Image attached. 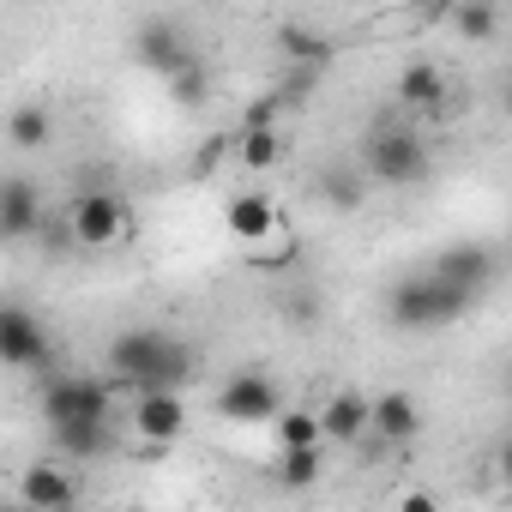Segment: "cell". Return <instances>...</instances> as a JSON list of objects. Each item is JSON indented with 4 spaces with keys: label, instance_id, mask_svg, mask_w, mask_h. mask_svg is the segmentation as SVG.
Wrapping results in <instances>:
<instances>
[{
    "label": "cell",
    "instance_id": "cell-1",
    "mask_svg": "<svg viewBox=\"0 0 512 512\" xmlns=\"http://www.w3.org/2000/svg\"><path fill=\"white\" fill-rule=\"evenodd\" d=\"M193 368H199V356L163 326H127L109 344V374L121 386H133V392H163V386L181 392L193 380Z\"/></svg>",
    "mask_w": 512,
    "mask_h": 512
},
{
    "label": "cell",
    "instance_id": "cell-2",
    "mask_svg": "<svg viewBox=\"0 0 512 512\" xmlns=\"http://www.w3.org/2000/svg\"><path fill=\"white\" fill-rule=\"evenodd\" d=\"M470 302H476L470 284H458V278L428 266V272H410V278L392 284L386 320H392V332H440V326H458L470 314Z\"/></svg>",
    "mask_w": 512,
    "mask_h": 512
},
{
    "label": "cell",
    "instance_id": "cell-3",
    "mask_svg": "<svg viewBox=\"0 0 512 512\" xmlns=\"http://www.w3.org/2000/svg\"><path fill=\"white\" fill-rule=\"evenodd\" d=\"M428 169H434V157H428L422 133L392 127V121L374 127V139H368V181H380V187H422Z\"/></svg>",
    "mask_w": 512,
    "mask_h": 512
},
{
    "label": "cell",
    "instance_id": "cell-4",
    "mask_svg": "<svg viewBox=\"0 0 512 512\" xmlns=\"http://www.w3.org/2000/svg\"><path fill=\"white\" fill-rule=\"evenodd\" d=\"M67 235H73L79 247H109V241L133 235V211H127V199H115L109 187H85V193L73 199V211H67Z\"/></svg>",
    "mask_w": 512,
    "mask_h": 512
},
{
    "label": "cell",
    "instance_id": "cell-5",
    "mask_svg": "<svg viewBox=\"0 0 512 512\" xmlns=\"http://www.w3.org/2000/svg\"><path fill=\"white\" fill-rule=\"evenodd\" d=\"M278 410H284V392L260 368H235L217 392V416H229V422H278Z\"/></svg>",
    "mask_w": 512,
    "mask_h": 512
},
{
    "label": "cell",
    "instance_id": "cell-6",
    "mask_svg": "<svg viewBox=\"0 0 512 512\" xmlns=\"http://www.w3.org/2000/svg\"><path fill=\"white\" fill-rule=\"evenodd\" d=\"M109 410H115V398H109V386H103L97 374H61V380L43 386V416H49V428H55V422H79V416H109Z\"/></svg>",
    "mask_w": 512,
    "mask_h": 512
},
{
    "label": "cell",
    "instance_id": "cell-7",
    "mask_svg": "<svg viewBox=\"0 0 512 512\" xmlns=\"http://www.w3.org/2000/svg\"><path fill=\"white\" fill-rule=\"evenodd\" d=\"M133 55H139L151 73H163V79H175L181 67H193V49H187V37H181L175 19H145L139 37H133Z\"/></svg>",
    "mask_w": 512,
    "mask_h": 512
},
{
    "label": "cell",
    "instance_id": "cell-8",
    "mask_svg": "<svg viewBox=\"0 0 512 512\" xmlns=\"http://www.w3.org/2000/svg\"><path fill=\"white\" fill-rule=\"evenodd\" d=\"M0 362H7V368H43L49 362V332L19 302L0 308Z\"/></svg>",
    "mask_w": 512,
    "mask_h": 512
},
{
    "label": "cell",
    "instance_id": "cell-9",
    "mask_svg": "<svg viewBox=\"0 0 512 512\" xmlns=\"http://www.w3.org/2000/svg\"><path fill=\"white\" fill-rule=\"evenodd\" d=\"M133 428L145 434V440H175L181 428H187V398L175 392V386H163V392H133Z\"/></svg>",
    "mask_w": 512,
    "mask_h": 512
},
{
    "label": "cell",
    "instance_id": "cell-10",
    "mask_svg": "<svg viewBox=\"0 0 512 512\" xmlns=\"http://www.w3.org/2000/svg\"><path fill=\"white\" fill-rule=\"evenodd\" d=\"M19 500H25L31 512H67V506L79 500V482H73L61 464H31V470L19 476Z\"/></svg>",
    "mask_w": 512,
    "mask_h": 512
},
{
    "label": "cell",
    "instance_id": "cell-11",
    "mask_svg": "<svg viewBox=\"0 0 512 512\" xmlns=\"http://www.w3.org/2000/svg\"><path fill=\"white\" fill-rule=\"evenodd\" d=\"M320 422H326V440L356 446V440L374 428V398H362V392H332V398L320 404Z\"/></svg>",
    "mask_w": 512,
    "mask_h": 512
},
{
    "label": "cell",
    "instance_id": "cell-12",
    "mask_svg": "<svg viewBox=\"0 0 512 512\" xmlns=\"http://www.w3.org/2000/svg\"><path fill=\"white\" fill-rule=\"evenodd\" d=\"M43 229V199H37V187L25 181V175H13L7 187H0V235L7 241H25V235H37Z\"/></svg>",
    "mask_w": 512,
    "mask_h": 512
},
{
    "label": "cell",
    "instance_id": "cell-13",
    "mask_svg": "<svg viewBox=\"0 0 512 512\" xmlns=\"http://www.w3.org/2000/svg\"><path fill=\"white\" fill-rule=\"evenodd\" d=\"M49 446L61 458H103L115 446V434H109V416H79V422H55L49 428Z\"/></svg>",
    "mask_w": 512,
    "mask_h": 512
},
{
    "label": "cell",
    "instance_id": "cell-14",
    "mask_svg": "<svg viewBox=\"0 0 512 512\" xmlns=\"http://www.w3.org/2000/svg\"><path fill=\"white\" fill-rule=\"evenodd\" d=\"M374 434H380L386 446L416 440V434H422V404H416L410 392H380V398H374Z\"/></svg>",
    "mask_w": 512,
    "mask_h": 512
},
{
    "label": "cell",
    "instance_id": "cell-15",
    "mask_svg": "<svg viewBox=\"0 0 512 512\" xmlns=\"http://www.w3.org/2000/svg\"><path fill=\"white\" fill-rule=\"evenodd\" d=\"M434 272H446V278H458V284L482 290V284L494 278V253H488L482 241H452V247H440V253H434Z\"/></svg>",
    "mask_w": 512,
    "mask_h": 512
},
{
    "label": "cell",
    "instance_id": "cell-16",
    "mask_svg": "<svg viewBox=\"0 0 512 512\" xmlns=\"http://www.w3.org/2000/svg\"><path fill=\"white\" fill-rule=\"evenodd\" d=\"M398 103L416 109V115H440V103H446L440 67H434V61H410V67L398 73Z\"/></svg>",
    "mask_w": 512,
    "mask_h": 512
},
{
    "label": "cell",
    "instance_id": "cell-17",
    "mask_svg": "<svg viewBox=\"0 0 512 512\" xmlns=\"http://www.w3.org/2000/svg\"><path fill=\"white\" fill-rule=\"evenodd\" d=\"M223 217H229V229H235L241 241H266V235L278 229V205H272L266 193H235Z\"/></svg>",
    "mask_w": 512,
    "mask_h": 512
},
{
    "label": "cell",
    "instance_id": "cell-18",
    "mask_svg": "<svg viewBox=\"0 0 512 512\" xmlns=\"http://www.w3.org/2000/svg\"><path fill=\"white\" fill-rule=\"evenodd\" d=\"M452 31L464 37V43H488L494 31H500V7L494 0H452Z\"/></svg>",
    "mask_w": 512,
    "mask_h": 512
},
{
    "label": "cell",
    "instance_id": "cell-19",
    "mask_svg": "<svg viewBox=\"0 0 512 512\" xmlns=\"http://www.w3.org/2000/svg\"><path fill=\"white\" fill-rule=\"evenodd\" d=\"M272 476H278L284 488H314V482L326 476V464H320V446H284Z\"/></svg>",
    "mask_w": 512,
    "mask_h": 512
},
{
    "label": "cell",
    "instance_id": "cell-20",
    "mask_svg": "<svg viewBox=\"0 0 512 512\" xmlns=\"http://www.w3.org/2000/svg\"><path fill=\"white\" fill-rule=\"evenodd\" d=\"M241 169H272L278 157H284V145H278V133H272V121H247L241 127Z\"/></svg>",
    "mask_w": 512,
    "mask_h": 512
},
{
    "label": "cell",
    "instance_id": "cell-21",
    "mask_svg": "<svg viewBox=\"0 0 512 512\" xmlns=\"http://www.w3.org/2000/svg\"><path fill=\"white\" fill-rule=\"evenodd\" d=\"M7 139H13L19 151H43V145H49V109H43V103H19L13 121H7Z\"/></svg>",
    "mask_w": 512,
    "mask_h": 512
},
{
    "label": "cell",
    "instance_id": "cell-22",
    "mask_svg": "<svg viewBox=\"0 0 512 512\" xmlns=\"http://www.w3.org/2000/svg\"><path fill=\"white\" fill-rule=\"evenodd\" d=\"M278 446H326L320 410H278Z\"/></svg>",
    "mask_w": 512,
    "mask_h": 512
},
{
    "label": "cell",
    "instance_id": "cell-23",
    "mask_svg": "<svg viewBox=\"0 0 512 512\" xmlns=\"http://www.w3.org/2000/svg\"><path fill=\"white\" fill-rule=\"evenodd\" d=\"M278 49H284V61H302V67H320V61L332 55V43L314 37L308 25H284V31H278Z\"/></svg>",
    "mask_w": 512,
    "mask_h": 512
},
{
    "label": "cell",
    "instance_id": "cell-24",
    "mask_svg": "<svg viewBox=\"0 0 512 512\" xmlns=\"http://www.w3.org/2000/svg\"><path fill=\"white\" fill-rule=\"evenodd\" d=\"M362 193H368V187H362L350 169H326V181H320V199H326V205H338V211H356V205H362Z\"/></svg>",
    "mask_w": 512,
    "mask_h": 512
},
{
    "label": "cell",
    "instance_id": "cell-25",
    "mask_svg": "<svg viewBox=\"0 0 512 512\" xmlns=\"http://www.w3.org/2000/svg\"><path fill=\"white\" fill-rule=\"evenodd\" d=\"M169 97H175L181 109H199V103L211 97V85H205V67H199V61H193V67H181V73L169 79Z\"/></svg>",
    "mask_w": 512,
    "mask_h": 512
},
{
    "label": "cell",
    "instance_id": "cell-26",
    "mask_svg": "<svg viewBox=\"0 0 512 512\" xmlns=\"http://www.w3.org/2000/svg\"><path fill=\"white\" fill-rule=\"evenodd\" d=\"M500 482H506V488H512V440H506V446H500Z\"/></svg>",
    "mask_w": 512,
    "mask_h": 512
},
{
    "label": "cell",
    "instance_id": "cell-27",
    "mask_svg": "<svg viewBox=\"0 0 512 512\" xmlns=\"http://www.w3.org/2000/svg\"><path fill=\"white\" fill-rule=\"evenodd\" d=\"M205 7H217V0H205Z\"/></svg>",
    "mask_w": 512,
    "mask_h": 512
}]
</instances>
